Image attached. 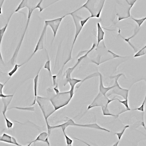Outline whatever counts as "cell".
Wrapping results in <instances>:
<instances>
[{
	"instance_id": "8992f818",
	"label": "cell",
	"mask_w": 146,
	"mask_h": 146,
	"mask_svg": "<svg viewBox=\"0 0 146 146\" xmlns=\"http://www.w3.org/2000/svg\"><path fill=\"white\" fill-rule=\"evenodd\" d=\"M122 75H123V74H119L116 76L110 77L111 78H115V82L113 85V88L111 89V93H109V94L108 95L107 97L111 96V95L117 94L118 95L121 96L125 100L128 99V95H129V90L124 89L122 88H120V86L118 83V80L119 77L121 76Z\"/></svg>"
},
{
	"instance_id": "f546056e",
	"label": "cell",
	"mask_w": 146,
	"mask_h": 146,
	"mask_svg": "<svg viewBox=\"0 0 146 146\" xmlns=\"http://www.w3.org/2000/svg\"><path fill=\"white\" fill-rule=\"evenodd\" d=\"M116 100H118L119 102L120 103H122V104H123L125 107L126 108V110L125 111H130V108L129 107V105H128V99H126V100H125L123 101H120V100L118 99H116Z\"/></svg>"
},
{
	"instance_id": "2e32d148",
	"label": "cell",
	"mask_w": 146,
	"mask_h": 146,
	"mask_svg": "<svg viewBox=\"0 0 146 146\" xmlns=\"http://www.w3.org/2000/svg\"><path fill=\"white\" fill-rule=\"evenodd\" d=\"M42 67L40 68V70L38 71L37 75L34 78V95H35V99H34V101H33V103H32L31 106L35 105L36 102V97L37 96V90H38V80H39V76L40 74V72L41 70Z\"/></svg>"
},
{
	"instance_id": "30bf717a",
	"label": "cell",
	"mask_w": 146,
	"mask_h": 146,
	"mask_svg": "<svg viewBox=\"0 0 146 146\" xmlns=\"http://www.w3.org/2000/svg\"><path fill=\"white\" fill-rule=\"evenodd\" d=\"M47 28V26L46 25H44V28H43L41 34L40 36V38H39V40L36 44V46L35 48V50L33 52L32 54H31V56L29 58V59L27 60V61L24 62V64H26L27 62L29 61L33 57V56L35 55V54L39 50H42L44 48V42L45 40H46V33Z\"/></svg>"
},
{
	"instance_id": "6da1fadb",
	"label": "cell",
	"mask_w": 146,
	"mask_h": 146,
	"mask_svg": "<svg viewBox=\"0 0 146 146\" xmlns=\"http://www.w3.org/2000/svg\"><path fill=\"white\" fill-rule=\"evenodd\" d=\"M106 0H88L82 6L76 10L78 11L82 8H86L91 14V18H99L100 17Z\"/></svg>"
},
{
	"instance_id": "8fae6325",
	"label": "cell",
	"mask_w": 146,
	"mask_h": 146,
	"mask_svg": "<svg viewBox=\"0 0 146 146\" xmlns=\"http://www.w3.org/2000/svg\"><path fill=\"white\" fill-rule=\"evenodd\" d=\"M96 47V45L94 43L93 44V46H92V48L89 50L88 51L87 53H86V54L84 55L83 56H82V57H80L78 59V60L77 63L76 64L73 66V67L71 68H69V69H67L66 70V81H67V82H68V81L70 80L71 78V74L72 72H73V71L74 70V69L76 68L77 66L80 64V62L84 58H86L87 57V55L94 48H95Z\"/></svg>"
},
{
	"instance_id": "52a82bcc",
	"label": "cell",
	"mask_w": 146,
	"mask_h": 146,
	"mask_svg": "<svg viewBox=\"0 0 146 146\" xmlns=\"http://www.w3.org/2000/svg\"><path fill=\"white\" fill-rule=\"evenodd\" d=\"M28 10H29V13H28V19H27V23H26V26H25V29L22 35V37H21L20 40L19 41V43L18 45H17V46L16 48V50H15V52L13 55L12 58L11 60V63L12 64H13L15 60L17 58V56L20 50V47L22 46V43H23V41L24 38L25 36V34L26 33L27 29H28V27H29V24L30 22L31 18V16H32V13H33V11L35 10V7H28Z\"/></svg>"
},
{
	"instance_id": "ac0fdd59",
	"label": "cell",
	"mask_w": 146,
	"mask_h": 146,
	"mask_svg": "<svg viewBox=\"0 0 146 146\" xmlns=\"http://www.w3.org/2000/svg\"><path fill=\"white\" fill-rule=\"evenodd\" d=\"M13 96H14L13 95H9L7 97L2 98V100L4 103V109L2 111V113H6L7 110V108L11 102Z\"/></svg>"
},
{
	"instance_id": "d6a6232c",
	"label": "cell",
	"mask_w": 146,
	"mask_h": 146,
	"mask_svg": "<svg viewBox=\"0 0 146 146\" xmlns=\"http://www.w3.org/2000/svg\"><path fill=\"white\" fill-rule=\"evenodd\" d=\"M53 83V85H56L57 83V75H54L52 76Z\"/></svg>"
},
{
	"instance_id": "5bb4252c",
	"label": "cell",
	"mask_w": 146,
	"mask_h": 146,
	"mask_svg": "<svg viewBox=\"0 0 146 146\" xmlns=\"http://www.w3.org/2000/svg\"><path fill=\"white\" fill-rule=\"evenodd\" d=\"M13 13H14L11 14L9 19H8V22H7V23L6 24V25H5V27H3L2 28H0V62L1 63H3V64H4V61H3V58H2V54H1V42H2V40H3V36H4V35H5V33L7 29V27H8V24H9V22H10V19H11L13 15Z\"/></svg>"
},
{
	"instance_id": "cb8c5ba5",
	"label": "cell",
	"mask_w": 146,
	"mask_h": 146,
	"mask_svg": "<svg viewBox=\"0 0 146 146\" xmlns=\"http://www.w3.org/2000/svg\"><path fill=\"white\" fill-rule=\"evenodd\" d=\"M137 1V0H131V2H129V5L130 6V7L128 11V14H127V17H125L123 18L122 19V20L130 17L131 9L132 7L134 6V4H135V3Z\"/></svg>"
},
{
	"instance_id": "f1b7e54d",
	"label": "cell",
	"mask_w": 146,
	"mask_h": 146,
	"mask_svg": "<svg viewBox=\"0 0 146 146\" xmlns=\"http://www.w3.org/2000/svg\"><path fill=\"white\" fill-rule=\"evenodd\" d=\"M139 29H138V30L136 31V32H135V34H134V35H132V36H131V37H129V38H125H125H123L124 40H125L126 42H128V43H129V44L131 46V47L133 48V49H134L135 52L137 51V50L135 49V48L134 47V46H133V45H131V43L130 42L129 40H130V39H131V38H133V37H134V36H135V35H136V34H137V32H138V31H139Z\"/></svg>"
},
{
	"instance_id": "836d02e7",
	"label": "cell",
	"mask_w": 146,
	"mask_h": 146,
	"mask_svg": "<svg viewBox=\"0 0 146 146\" xmlns=\"http://www.w3.org/2000/svg\"><path fill=\"white\" fill-rule=\"evenodd\" d=\"M108 52H110V53L111 54H112V55H113V58H122L121 56H119V55H117V54H115L113 53V52H111V51H109V50H108Z\"/></svg>"
},
{
	"instance_id": "4fadbf2b",
	"label": "cell",
	"mask_w": 146,
	"mask_h": 146,
	"mask_svg": "<svg viewBox=\"0 0 146 146\" xmlns=\"http://www.w3.org/2000/svg\"><path fill=\"white\" fill-rule=\"evenodd\" d=\"M49 136L48 135V132H42L40 134H39V135L37 137L35 140L31 142L28 146H30L32 143L39 141H42L43 142L46 143H47L48 146H50V143H49V141H48Z\"/></svg>"
},
{
	"instance_id": "3957f363",
	"label": "cell",
	"mask_w": 146,
	"mask_h": 146,
	"mask_svg": "<svg viewBox=\"0 0 146 146\" xmlns=\"http://www.w3.org/2000/svg\"><path fill=\"white\" fill-rule=\"evenodd\" d=\"M72 97L71 96L70 91L56 94L50 99V102L54 108V111L68 105Z\"/></svg>"
},
{
	"instance_id": "7c38bea8",
	"label": "cell",
	"mask_w": 146,
	"mask_h": 146,
	"mask_svg": "<svg viewBox=\"0 0 146 146\" xmlns=\"http://www.w3.org/2000/svg\"><path fill=\"white\" fill-rule=\"evenodd\" d=\"M0 141L17 145V146H23V145L19 144L18 143L15 137L6 133H4L2 135L0 136Z\"/></svg>"
},
{
	"instance_id": "e575fe53",
	"label": "cell",
	"mask_w": 146,
	"mask_h": 146,
	"mask_svg": "<svg viewBox=\"0 0 146 146\" xmlns=\"http://www.w3.org/2000/svg\"><path fill=\"white\" fill-rule=\"evenodd\" d=\"M54 91H55V93H56V94H58L59 93V90L58 88V83L56 84V86H55V87L54 88Z\"/></svg>"
},
{
	"instance_id": "277c9868",
	"label": "cell",
	"mask_w": 146,
	"mask_h": 146,
	"mask_svg": "<svg viewBox=\"0 0 146 146\" xmlns=\"http://www.w3.org/2000/svg\"><path fill=\"white\" fill-rule=\"evenodd\" d=\"M36 102L43 113L46 125L48 124V118L55 112L54 107L52 105L50 100L47 98L37 96Z\"/></svg>"
},
{
	"instance_id": "603a6c76",
	"label": "cell",
	"mask_w": 146,
	"mask_h": 146,
	"mask_svg": "<svg viewBox=\"0 0 146 146\" xmlns=\"http://www.w3.org/2000/svg\"><path fill=\"white\" fill-rule=\"evenodd\" d=\"M3 113V116H4V118H5V120L6 123L7 127V129H11L13 128V123L10 121V120L8 119L7 117L6 116V113Z\"/></svg>"
},
{
	"instance_id": "ffe728a7",
	"label": "cell",
	"mask_w": 146,
	"mask_h": 146,
	"mask_svg": "<svg viewBox=\"0 0 146 146\" xmlns=\"http://www.w3.org/2000/svg\"><path fill=\"white\" fill-rule=\"evenodd\" d=\"M24 64V63H23V64H16L15 65L14 68L12 69V70L9 73H8V75H9V76H10V78L17 72L18 70L20 67H21Z\"/></svg>"
},
{
	"instance_id": "ba28073f",
	"label": "cell",
	"mask_w": 146,
	"mask_h": 146,
	"mask_svg": "<svg viewBox=\"0 0 146 146\" xmlns=\"http://www.w3.org/2000/svg\"><path fill=\"white\" fill-rule=\"evenodd\" d=\"M116 99L109 100L107 96H105L101 93L99 92V94L95 98L93 102L89 106L88 110L96 107L106 106L108 108V104L113 101L115 100Z\"/></svg>"
},
{
	"instance_id": "83f0119b",
	"label": "cell",
	"mask_w": 146,
	"mask_h": 146,
	"mask_svg": "<svg viewBox=\"0 0 146 146\" xmlns=\"http://www.w3.org/2000/svg\"><path fill=\"white\" fill-rule=\"evenodd\" d=\"M9 80V79H8L4 84L0 83V98H3V97H7V96H8L9 95L4 94L3 93V88H4V86H5V84L8 82Z\"/></svg>"
},
{
	"instance_id": "1f68e13d",
	"label": "cell",
	"mask_w": 146,
	"mask_h": 146,
	"mask_svg": "<svg viewBox=\"0 0 146 146\" xmlns=\"http://www.w3.org/2000/svg\"><path fill=\"white\" fill-rule=\"evenodd\" d=\"M145 100H146V98H144V101H143V103L142 104L141 106L140 107L138 108H136V109H133V110H138V111H141L143 112L144 111V103L145 102Z\"/></svg>"
},
{
	"instance_id": "9a60e30c",
	"label": "cell",
	"mask_w": 146,
	"mask_h": 146,
	"mask_svg": "<svg viewBox=\"0 0 146 146\" xmlns=\"http://www.w3.org/2000/svg\"><path fill=\"white\" fill-rule=\"evenodd\" d=\"M97 43L96 46V48L98 47V46L100 44V42L102 41H103L104 40V36H105V33L102 29V27L100 23H97Z\"/></svg>"
},
{
	"instance_id": "d6986e66",
	"label": "cell",
	"mask_w": 146,
	"mask_h": 146,
	"mask_svg": "<svg viewBox=\"0 0 146 146\" xmlns=\"http://www.w3.org/2000/svg\"><path fill=\"white\" fill-rule=\"evenodd\" d=\"M28 3H29V0H22L21 3L19 4V5L18 6L17 8L16 9L14 13L18 12L20 10H22L25 7L28 8L29 7L28 5Z\"/></svg>"
},
{
	"instance_id": "e0dca14e",
	"label": "cell",
	"mask_w": 146,
	"mask_h": 146,
	"mask_svg": "<svg viewBox=\"0 0 146 146\" xmlns=\"http://www.w3.org/2000/svg\"><path fill=\"white\" fill-rule=\"evenodd\" d=\"M99 75L100 76V87H99L100 92L103 95L106 96V93L108 91L111 90V89H112L114 86L113 85L112 87H108V88H105V87H104V86H103V82H102V76L100 73H99Z\"/></svg>"
},
{
	"instance_id": "7402d4cb",
	"label": "cell",
	"mask_w": 146,
	"mask_h": 146,
	"mask_svg": "<svg viewBox=\"0 0 146 146\" xmlns=\"http://www.w3.org/2000/svg\"><path fill=\"white\" fill-rule=\"evenodd\" d=\"M146 54V46H144V47L141 49L140 51L136 53L134 56V58L141 57L145 55Z\"/></svg>"
},
{
	"instance_id": "5b68a950",
	"label": "cell",
	"mask_w": 146,
	"mask_h": 146,
	"mask_svg": "<svg viewBox=\"0 0 146 146\" xmlns=\"http://www.w3.org/2000/svg\"><path fill=\"white\" fill-rule=\"evenodd\" d=\"M69 125H72V126H80V127H88V128H95V129H98L102 130L105 131L107 132H110V131L107 129H104V128H102L100 126H99L96 123L92 124H86V125H81L76 124L74 122L73 120L71 119H69V120L67 122L62 124L60 125L56 126H50V129L52 130L53 129H55L57 128H62V129L65 130L66 128L68 127Z\"/></svg>"
},
{
	"instance_id": "7a4b0ae2",
	"label": "cell",
	"mask_w": 146,
	"mask_h": 146,
	"mask_svg": "<svg viewBox=\"0 0 146 146\" xmlns=\"http://www.w3.org/2000/svg\"><path fill=\"white\" fill-rule=\"evenodd\" d=\"M67 15H71L73 18V21H74V23L76 26V33H75V37H74V40H73V43H72V46L70 52V54L69 59L68 60L65 62L64 66L66 64L67 62H69L71 59L72 53V50H73V46L74 44L76 42V40L79 35L81 31H82L83 28L84 26L86 23L88 22L89 20L91 18V17H88L86 18H84L81 17L77 15L76 12L74 11L66 14V16Z\"/></svg>"
},
{
	"instance_id": "484cf974",
	"label": "cell",
	"mask_w": 146,
	"mask_h": 146,
	"mask_svg": "<svg viewBox=\"0 0 146 146\" xmlns=\"http://www.w3.org/2000/svg\"><path fill=\"white\" fill-rule=\"evenodd\" d=\"M131 19L134 20L138 26V28H140L141 27V25H142L143 23H144L145 20L146 19V17H144V18L141 19H135L133 18H131Z\"/></svg>"
},
{
	"instance_id": "4316f807",
	"label": "cell",
	"mask_w": 146,
	"mask_h": 146,
	"mask_svg": "<svg viewBox=\"0 0 146 146\" xmlns=\"http://www.w3.org/2000/svg\"><path fill=\"white\" fill-rule=\"evenodd\" d=\"M129 125H126L123 128L122 130L121 131V132H119V133H115V135H117V136L118 138L119 141H120L121 139V137H122V136H123V134L124 133L125 131V129L127 128H129Z\"/></svg>"
},
{
	"instance_id": "8d00e7d4",
	"label": "cell",
	"mask_w": 146,
	"mask_h": 146,
	"mask_svg": "<svg viewBox=\"0 0 146 146\" xmlns=\"http://www.w3.org/2000/svg\"><path fill=\"white\" fill-rule=\"evenodd\" d=\"M60 1V0H57L56 1H55V2H54V3H52V4H50V5H49L47 6L46 7H44V8H43V10H44V9H46V8H47V7H48L50 6H51V5H53V4H54V3H56V2H57V1Z\"/></svg>"
},
{
	"instance_id": "9c48e42d",
	"label": "cell",
	"mask_w": 146,
	"mask_h": 146,
	"mask_svg": "<svg viewBox=\"0 0 146 146\" xmlns=\"http://www.w3.org/2000/svg\"><path fill=\"white\" fill-rule=\"evenodd\" d=\"M66 16V15H65L62 17L58 18L55 19L46 20L45 21V25H46L47 27L49 26L52 29L53 33V39L52 41V43L53 42L54 40L56 37V35H57V32H58L60 23H61L63 19Z\"/></svg>"
},
{
	"instance_id": "4dcf8cb0",
	"label": "cell",
	"mask_w": 146,
	"mask_h": 146,
	"mask_svg": "<svg viewBox=\"0 0 146 146\" xmlns=\"http://www.w3.org/2000/svg\"><path fill=\"white\" fill-rule=\"evenodd\" d=\"M43 1V0H40V2L38 3V4L36 5V6L35 7V10L39 8V10H40V12H41L43 11V8L41 7L42 3Z\"/></svg>"
},
{
	"instance_id": "44dd1931",
	"label": "cell",
	"mask_w": 146,
	"mask_h": 146,
	"mask_svg": "<svg viewBox=\"0 0 146 146\" xmlns=\"http://www.w3.org/2000/svg\"><path fill=\"white\" fill-rule=\"evenodd\" d=\"M46 52L47 55V60L46 62L45 63V65H44V68L45 69H46L48 70V72H49V74L51 76H52V72H51V66H50V60L49 59V56H48V53L46 51Z\"/></svg>"
},
{
	"instance_id": "d4e9b609",
	"label": "cell",
	"mask_w": 146,
	"mask_h": 146,
	"mask_svg": "<svg viewBox=\"0 0 146 146\" xmlns=\"http://www.w3.org/2000/svg\"><path fill=\"white\" fill-rule=\"evenodd\" d=\"M62 131H63V133H64V135L65 137L66 140V143H67V146H70L72 145V142H73V141H72V139L70 138L69 137H68V136L66 135V134L65 130L64 129H62Z\"/></svg>"
},
{
	"instance_id": "d590c367",
	"label": "cell",
	"mask_w": 146,
	"mask_h": 146,
	"mask_svg": "<svg viewBox=\"0 0 146 146\" xmlns=\"http://www.w3.org/2000/svg\"><path fill=\"white\" fill-rule=\"evenodd\" d=\"M5 0H2V2H1V4L0 5V15H1L2 13V8L3 6V4H4V2H5Z\"/></svg>"
},
{
	"instance_id": "74e56055",
	"label": "cell",
	"mask_w": 146,
	"mask_h": 146,
	"mask_svg": "<svg viewBox=\"0 0 146 146\" xmlns=\"http://www.w3.org/2000/svg\"><path fill=\"white\" fill-rule=\"evenodd\" d=\"M125 1H126L127 3H128V5H129V1H128V0H125Z\"/></svg>"
}]
</instances>
